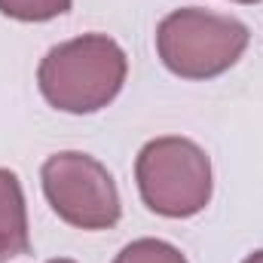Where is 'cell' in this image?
Here are the masks:
<instances>
[{
    "label": "cell",
    "mask_w": 263,
    "mask_h": 263,
    "mask_svg": "<svg viewBox=\"0 0 263 263\" xmlns=\"http://www.w3.org/2000/svg\"><path fill=\"white\" fill-rule=\"evenodd\" d=\"M129 73L126 52L107 34H83L52 46L37 67L43 98L65 114H95L107 107Z\"/></svg>",
    "instance_id": "1"
},
{
    "label": "cell",
    "mask_w": 263,
    "mask_h": 263,
    "mask_svg": "<svg viewBox=\"0 0 263 263\" xmlns=\"http://www.w3.org/2000/svg\"><path fill=\"white\" fill-rule=\"evenodd\" d=\"M251 31L233 18L199 6L168 12L156 28V52L181 80H211L236 65L248 49Z\"/></svg>",
    "instance_id": "2"
},
{
    "label": "cell",
    "mask_w": 263,
    "mask_h": 263,
    "mask_svg": "<svg viewBox=\"0 0 263 263\" xmlns=\"http://www.w3.org/2000/svg\"><path fill=\"white\" fill-rule=\"evenodd\" d=\"M144 205L162 217H193L211 202V162L196 141L181 135L153 138L135 159Z\"/></svg>",
    "instance_id": "3"
},
{
    "label": "cell",
    "mask_w": 263,
    "mask_h": 263,
    "mask_svg": "<svg viewBox=\"0 0 263 263\" xmlns=\"http://www.w3.org/2000/svg\"><path fill=\"white\" fill-rule=\"evenodd\" d=\"M43 193L52 211L77 230H110L123 217V202L110 172L89 153L65 150L43 162Z\"/></svg>",
    "instance_id": "4"
},
{
    "label": "cell",
    "mask_w": 263,
    "mask_h": 263,
    "mask_svg": "<svg viewBox=\"0 0 263 263\" xmlns=\"http://www.w3.org/2000/svg\"><path fill=\"white\" fill-rule=\"evenodd\" d=\"M31 233H28V208L18 175L0 168V263L28 254Z\"/></svg>",
    "instance_id": "5"
},
{
    "label": "cell",
    "mask_w": 263,
    "mask_h": 263,
    "mask_svg": "<svg viewBox=\"0 0 263 263\" xmlns=\"http://www.w3.org/2000/svg\"><path fill=\"white\" fill-rule=\"evenodd\" d=\"M114 263H187V257L162 239H135L126 245Z\"/></svg>",
    "instance_id": "6"
},
{
    "label": "cell",
    "mask_w": 263,
    "mask_h": 263,
    "mask_svg": "<svg viewBox=\"0 0 263 263\" xmlns=\"http://www.w3.org/2000/svg\"><path fill=\"white\" fill-rule=\"evenodd\" d=\"M73 0H0V12L15 22H49L65 15Z\"/></svg>",
    "instance_id": "7"
},
{
    "label": "cell",
    "mask_w": 263,
    "mask_h": 263,
    "mask_svg": "<svg viewBox=\"0 0 263 263\" xmlns=\"http://www.w3.org/2000/svg\"><path fill=\"white\" fill-rule=\"evenodd\" d=\"M242 263H263V251H254V254H248Z\"/></svg>",
    "instance_id": "8"
},
{
    "label": "cell",
    "mask_w": 263,
    "mask_h": 263,
    "mask_svg": "<svg viewBox=\"0 0 263 263\" xmlns=\"http://www.w3.org/2000/svg\"><path fill=\"white\" fill-rule=\"evenodd\" d=\"M49 263H77V260H67V257H59V260H49Z\"/></svg>",
    "instance_id": "9"
},
{
    "label": "cell",
    "mask_w": 263,
    "mask_h": 263,
    "mask_svg": "<svg viewBox=\"0 0 263 263\" xmlns=\"http://www.w3.org/2000/svg\"><path fill=\"white\" fill-rule=\"evenodd\" d=\"M236 3H260V0H236Z\"/></svg>",
    "instance_id": "10"
}]
</instances>
